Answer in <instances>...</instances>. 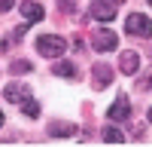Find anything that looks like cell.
<instances>
[{"label": "cell", "mask_w": 152, "mask_h": 147, "mask_svg": "<svg viewBox=\"0 0 152 147\" xmlns=\"http://www.w3.org/2000/svg\"><path fill=\"white\" fill-rule=\"evenodd\" d=\"M67 40L64 37H58V34H43V37H37V52H40L43 58H61L67 52Z\"/></svg>", "instance_id": "1"}, {"label": "cell", "mask_w": 152, "mask_h": 147, "mask_svg": "<svg viewBox=\"0 0 152 147\" xmlns=\"http://www.w3.org/2000/svg\"><path fill=\"white\" fill-rule=\"evenodd\" d=\"M125 31H128L131 37H143V40H149V37H152V19L143 16V12H131V16L125 19Z\"/></svg>", "instance_id": "2"}, {"label": "cell", "mask_w": 152, "mask_h": 147, "mask_svg": "<svg viewBox=\"0 0 152 147\" xmlns=\"http://www.w3.org/2000/svg\"><path fill=\"white\" fill-rule=\"evenodd\" d=\"M91 46L97 49V52H113V49L119 46V37L113 34L110 28H94V34H91Z\"/></svg>", "instance_id": "3"}, {"label": "cell", "mask_w": 152, "mask_h": 147, "mask_svg": "<svg viewBox=\"0 0 152 147\" xmlns=\"http://www.w3.org/2000/svg\"><path fill=\"white\" fill-rule=\"evenodd\" d=\"M107 117H110V122H125V120L131 117V101H128V98H125V95H119L116 101L110 104Z\"/></svg>", "instance_id": "4"}, {"label": "cell", "mask_w": 152, "mask_h": 147, "mask_svg": "<svg viewBox=\"0 0 152 147\" xmlns=\"http://www.w3.org/2000/svg\"><path fill=\"white\" fill-rule=\"evenodd\" d=\"M91 19L97 22H113L116 19V0H91Z\"/></svg>", "instance_id": "5"}, {"label": "cell", "mask_w": 152, "mask_h": 147, "mask_svg": "<svg viewBox=\"0 0 152 147\" xmlns=\"http://www.w3.org/2000/svg\"><path fill=\"white\" fill-rule=\"evenodd\" d=\"M91 83H94V89H107V86L113 83V68H107V65H94L91 68Z\"/></svg>", "instance_id": "6"}, {"label": "cell", "mask_w": 152, "mask_h": 147, "mask_svg": "<svg viewBox=\"0 0 152 147\" xmlns=\"http://www.w3.org/2000/svg\"><path fill=\"white\" fill-rule=\"evenodd\" d=\"M18 9H21V19H28V22H43L46 19V9L40 3H34V0H24Z\"/></svg>", "instance_id": "7"}, {"label": "cell", "mask_w": 152, "mask_h": 147, "mask_svg": "<svg viewBox=\"0 0 152 147\" xmlns=\"http://www.w3.org/2000/svg\"><path fill=\"white\" fill-rule=\"evenodd\" d=\"M137 68H140V55L134 49H125L122 58H119V71L122 74H137Z\"/></svg>", "instance_id": "8"}, {"label": "cell", "mask_w": 152, "mask_h": 147, "mask_svg": "<svg viewBox=\"0 0 152 147\" xmlns=\"http://www.w3.org/2000/svg\"><path fill=\"white\" fill-rule=\"evenodd\" d=\"M28 95H31V92H28V86H24V83H9L6 89H3V98H6V101H12V104L24 101Z\"/></svg>", "instance_id": "9"}, {"label": "cell", "mask_w": 152, "mask_h": 147, "mask_svg": "<svg viewBox=\"0 0 152 147\" xmlns=\"http://www.w3.org/2000/svg\"><path fill=\"white\" fill-rule=\"evenodd\" d=\"M70 135H76L73 122H55V126H49V138H70Z\"/></svg>", "instance_id": "10"}, {"label": "cell", "mask_w": 152, "mask_h": 147, "mask_svg": "<svg viewBox=\"0 0 152 147\" xmlns=\"http://www.w3.org/2000/svg\"><path fill=\"white\" fill-rule=\"evenodd\" d=\"M52 74H58L61 80H76V77H79V71H76V65H73V61H58Z\"/></svg>", "instance_id": "11"}, {"label": "cell", "mask_w": 152, "mask_h": 147, "mask_svg": "<svg viewBox=\"0 0 152 147\" xmlns=\"http://www.w3.org/2000/svg\"><path fill=\"white\" fill-rule=\"evenodd\" d=\"M104 141H110V144H119V141H125V132H122L119 126H107V129H104Z\"/></svg>", "instance_id": "12"}, {"label": "cell", "mask_w": 152, "mask_h": 147, "mask_svg": "<svg viewBox=\"0 0 152 147\" xmlns=\"http://www.w3.org/2000/svg\"><path fill=\"white\" fill-rule=\"evenodd\" d=\"M21 114H28L31 120H37V117H40V104H37L34 98L28 95V98H24V101H21Z\"/></svg>", "instance_id": "13"}, {"label": "cell", "mask_w": 152, "mask_h": 147, "mask_svg": "<svg viewBox=\"0 0 152 147\" xmlns=\"http://www.w3.org/2000/svg\"><path fill=\"white\" fill-rule=\"evenodd\" d=\"M9 71H12V74H31L34 65H31V61H24V58H18V61H12V65H9Z\"/></svg>", "instance_id": "14"}, {"label": "cell", "mask_w": 152, "mask_h": 147, "mask_svg": "<svg viewBox=\"0 0 152 147\" xmlns=\"http://www.w3.org/2000/svg\"><path fill=\"white\" fill-rule=\"evenodd\" d=\"M58 9L61 12H76V0H58Z\"/></svg>", "instance_id": "15"}, {"label": "cell", "mask_w": 152, "mask_h": 147, "mask_svg": "<svg viewBox=\"0 0 152 147\" xmlns=\"http://www.w3.org/2000/svg\"><path fill=\"white\" fill-rule=\"evenodd\" d=\"M28 28H31V22H28V19H24V22L18 24V28H15V34H12V37H15V40H21V37H24V34H28Z\"/></svg>", "instance_id": "16"}, {"label": "cell", "mask_w": 152, "mask_h": 147, "mask_svg": "<svg viewBox=\"0 0 152 147\" xmlns=\"http://www.w3.org/2000/svg\"><path fill=\"white\" fill-rule=\"evenodd\" d=\"M12 6H15V0H0V12H9Z\"/></svg>", "instance_id": "17"}, {"label": "cell", "mask_w": 152, "mask_h": 147, "mask_svg": "<svg viewBox=\"0 0 152 147\" xmlns=\"http://www.w3.org/2000/svg\"><path fill=\"white\" fill-rule=\"evenodd\" d=\"M70 46H73V52H82V40H79V37H73V43H70Z\"/></svg>", "instance_id": "18"}, {"label": "cell", "mask_w": 152, "mask_h": 147, "mask_svg": "<svg viewBox=\"0 0 152 147\" xmlns=\"http://www.w3.org/2000/svg\"><path fill=\"white\" fill-rule=\"evenodd\" d=\"M3 122H6V117H3V114H0V129H3Z\"/></svg>", "instance_id": "19"}, {"label": "cell", "mask_w": 152, "mask_h": 147, "mask_svg": "<svg viewBox=\"0 0 152 147\" xmlns=\"http://www.w3.org/2000/svg\"><path fill=\"white\" fill-rule=\"evenodd\" d=\"M146 120H149V122H152V107H149V114H146Z\"/></svg>", "instance_id": "20"}, {"label": "cell", "mask_w": 152, "mask_h": 147, "mask_svg": "<svg viewBox=\"0 0 152 147\" xmlns=\"http://www.w3.org/2000/svg\"><path fill=\"white\" fill-rule=\"evenodd\" d=\"M116 3H125V0H116Z\"/></svg>", "instance_id": "21"}, {"label": "cell", "mask_w": 152, "mask_h": 147, "mask_svg": "<svg viewBox=\"0 0 152 147\" xmlns=\"http://www.w3.org/2000/svg\"><path fill=\"white\" fill-rule=\"evenodd\" d=\"M149 6H152V0H149Z\"/></svg>", "instance_id": "22"}]
</instances>
